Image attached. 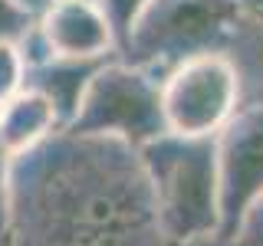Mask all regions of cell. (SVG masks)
I'll return each instance as SVG.
<instances>
[{
	"instance_id": "obj_1",
	"label": "cell",
	"mask_w": 263,
	"mask_h": 246,
	"mask_svg": "<svg viewBox=\"0 0 263 246\" xmlns=\"http://www.w3.org/2000/svg\"><path fill=\"white\" fill-rule=\"evenodd\" d=\"M7 246H175L138 148L53 131L10 158Z\"/></svg>"
},
{
	"instance_id": "obj_2",
	"label": "cell",
	"mask_w": 263,
	"mask_h": 246,
	"mask_svg": "<svg viewBox=\"0 0 263 246\" xmlns=\"http://www.w3.org/2000/svg\"><path fill=\"white\" fill-rule=\"evenodd\" d=\"M257 4L260 0H148L119 59L164 79L194 56H230Z\"/></svg>"
},
{
	"instance_id": "obj_3",
	"label": "cell",
	"mask_w": 263,
	"mask_h": 246,
	"mask_svg": "<svg viewBox=\"0 0 263 246\" xmlns=\"http://www.w3.org/2000/svg\"><path fill=\"white\" fill-rule=\"evenodd\" d=\"M158 207V223L175 246H201L220 227L217 135L184 138L164 131L138 148Z\"/></svg>"
},
{
	"instance_id": "obj_4",
	"label": "cell",
	"mask_w": 263,
	"mask_h": 246,
	"mask_svg": "<svg viewBox=\"0 0 263 246\" xmlns=\"http://www.w3.org/2000/svg\"><path fill=\"white\" fill-rule=\"evenodd\" d=\"M66 131L119 138L132 148L161 138L168 131L161 112V79L148 69L122 63L119 56L102 63L89 79Z\"/></svg>"
},
{
	"instance_id": "obj_5",
	"label": "cell",
	"mask_w": 263,
	"mask_h": 246,
	"mask_svg": "<svg viewBox=\"0 0 263 246\" xmlns=\"http://www.w3.org/2000/svg\"><path fill=\"white\" fill-rule=\"evenodd\" d=\"M243 98L237 63L224 53H208L175 66L161 79L164 128L184 138H208L234 118Z\"/></svg>"
},
{
	"instance_id": "obj_6",
	"label": "cell",
	"mask_w": 263,
	"mask_h": 246,
	"mask_svg": "<svg viewBox=\"0 0 263 246\" xmlns=\"http://www.w3.org/2000/svg\"><path fill=\"white\" fill-rule=\"evenodd\" d=\"M217 197L220 227L214 240H227L263 197V98L243 102L217 131Z\"/></svg>"
},
{
	"instance_id": "obj_7",
	"label": "cell",
	"mask_w": 263,
	"mask_h": 246,
	"mask_svg": "<svg viewBox=\"0 0 263 246\" xmlns=\"http://www.w3.org/2000/svg\"><path fill=\"white\" fill-rule=\"evenodd\" d=\"M40 36L46 49L63 59H105L115 53L109 20L96 7V0L49 4L40 13Z\"/></svg>"
},
{
	"instance_id": "obj_8",
	"label": "cell",
	"mask_w": 263,
	"mask_h": 246,
	"mask_svg": "<svg viewBox=\"0 0 263 246\" xmlns=\"http://www.w3.org/2000/svg\"><path fill=\"white\" fill-rule=\"evenodd\" d=\"M109 59H115V56H105V59H63V56H49V59L36 63V66H27L23 89H33V92L46 95L53 102L56 115H60V125L66 128L79 109L89 79L99 72V66Z\"/></svg>"
},
{
	"instance_id": "obj_9",
	"label": "cell",
	"mask_w": 263,
	"mask_h": 246,
	"mask_svg": "<svg viewBox=\"0 0 263 246\" xmlns=\"http://www.w3.org/2000/svg\"><path fill=\"white\" fill-rule=\"evenodd\" d=\"M60 115H56L53 102L46 95L33 92V89H20L10 102L0 105V148L10 158L30 151L53 131H60Z\"/></svg>"
},
{
	"instance_id": "obj_10",
	"label": "cell",
	"mask_w": 263,
	"mask_h": 246,
	"mask_svg": "<svg viewBox=\"0 0 263 246\" xmlns=\"http://www.w3.org/2000/svg\"><path fill=\"white\" fill-rule=\"evenodd\" d=\"M145 4L148 0H96V7L102 10L105 20H109V30H112V39H115V53L125 49L132 23H135V16L142 13Z\"/></svg>"
},
{
	"instance_id": "obj_11",
	"label": "cell",
	"mask_w": 263,
	"mask_h": 246,
	"mask_svg": "<svg viewBox=\"0 0 263 246\" xmlns=\"http://www.w3.org/2000/svg\"><path fill=\"white\" fill-rule=\"evenodd\" d=\"M36 23H40V16L30 7H23L20 0H0V43L20 46L36 30Z\"/></svg>"
},
{
	"instance_id": "obj_12",
	"label": "cell",
	"mask_w": 263,
	"mask_h": 246,
	"mask_svg": "<svg viewBox=\"0 0 263 246\" xmlns=\"http://www.w3.org/2000/svg\"><path fill=\"white\" fill-rule=\"evenodd\" d=\"M23 72H27V59H23L16 43H0V105L23 89Z\"/></svg>"
},
{
	"instance_id": "obj_13",
	"label": "cell",
	"mask_w": 263,
	"mask_h": 246,
	"mask_svg": "<svg viewBox=\"0 0 263 246\" xmlns=\"http://www.w3.org/2000/svg\"><path fill=\"white\" fill-rule=\"evenodd\" d=\"M201 246H263V197L247 210L243 223L227 240H204Z\"/></svg>"
},
{
	"instance_id": "obj_14",
	"label": "cell",
	"mask_w": 263,
	"mask_h": 246,
	"mask_svg": "<svg viewBox=\"0 0 263 246\" xmlns=\"http://www.w3.org/2000/svg\"><path fill=\"white\" fill-rule=\"evenodd\" d=\"M7 187H10V154L0 148V246H7V217H10Z\"/></svg>"
},
{
	"instance_id": "obj_15",
	"label": "cell",
	"mask_w": 263,
	"mask_h": 246,
	"mask_svg": "<svg viewBox=\"0 0 263 246\" xmlns=\"http://www.w3.org/2000/svg\"><path fill=\"white\" fill-rule=\"evenodd\" d=\"M20 4H23V7H30V10H33V13H36V16H40V13H43V10H46V7H49V4H46V0H20Z\"/></svg>"
},
{
	"instance_id": "obj_16",
	"label": "cell",
	"mask_w": 263,
	"mask_h": 246,
	"mask_svg": "<svg viewBox=\"0 0 263 246\" xmlns=\"http://www.w3.org/2000/svg\"><path fill=\"white\" fill-rule=\"evenodd\" d=\"M46 4H72V0H46Z\"/></svg>"
},
{
	"instance_id": "obj_17",
	"label": "cell",
	"mask_w": 263,
	"mask_h": 246,
	"mask_svg": "<svg viewBox=\"0 0 263 246\" xmlns=\"http://www.w3.org/2000/svg\"><path fill=\"white\" fill-rule=\"evenodd\" d=\"M257 98H263V92H260V95H257ZM257 98H250V102H257Z\"/></svg>"
}]
</instances>
